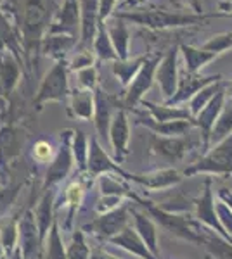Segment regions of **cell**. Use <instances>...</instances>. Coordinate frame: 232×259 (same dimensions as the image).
<instances>
[{"label": "cell", "instance_id": "obj_1", "mask_svg": "<svg viewBox=\"0 0 232 259\" xmlns=\"http://www.w3.org/2000/svg\"><path fill=\"white\" fill-rule=\"evenodd\" d=\"M49 7L45 0H24L23 16L19 23L21 45L24 49V56L37 54L42 49L47 30L50 26Z\"/></svg>", "mask_w": 232, "mask_h": 259}, {"label": "cell", "instance_id": "obj_2", "mask_svg": "<svg viewBox=\"0 0 232 259\" xmlns=\"http://www.w3.org/2000/svg\"><path fill=\"white\" fill-rule=\"evenodd\" d=\"M134 200L144 207L147 214L154 220V223L158 225V227H161L164 232H168L170 235L177 237V239H182V240L201 245L200 223H197L196 220L189 218V214H174V212H167V211L159 209L154 202L141 199V197H137V195H134Z\"/></svg>", "mask_w": 232, "mask_h": 259}, {"label": "cell", "instance_id": "obj_3", "mask_svg": "<svg viewBox=\"0 0 232 259\" xmlns=\"http://www.w3.org/2000/svg\"><path fill=\"white\" fill-rule=\"evenodd\" d=\"M121 19L132 21L136 24L146 26L149 30H168V28H180L191 26V24L203 23L210 16L205 14H179V12H167V11H137V12H115Z\"/></svg>", "mask_w": 232, "mask_h": 259}, {"label": "cell", "instance_id": "obj_4", "mask_svg": "<svg viewBox=\"0 0 232 259\" xmlns=\"http://www.w3.org/2000/svg\"><path fill=\"white\" fill-rule=\"evenodd\" d=\"M184 177L196 175H215V177H232V135L212 145L197 162H192L182 171Z\"/></svg>", "mask_w": 232, "mask_h": 259}, {"label": "cell", "instance_id": "obj_5", "mask_svg": "<svg viewBox=\"0 0 232 259\" xmlns=\"http://www.w3.org/2000/svg\"><path fill=\"white\" fill-rule=\"evenodd\" d=\"M68 69H70V62L66 59L56 61V64L45 74L39 90H37L35 95L37 106H42L45 102H59V100H64L66 97H70L71 90L68 83Z\"/></svg>", "mask_w": 232, "mask_h": 259}, {"label": "cell", "instance_id": "obj_6", "mask_svg": "<svg viewBox=\"0 0 232 259\" xmlns=\"http://www.w3.org/2000/svg\"><path fill=\"white\" fill-rule=\"evenodd\" d=\"M132 223V206L123 204L118 209L106 212V214H97L90 223H87L82 230L85 233H90L92 237H97L99 240H111L118 233Z\"/></svg>", "mask_w": 232, "mask_h": 259}, {"label": "cell", "instance_id": "obj_7", "mask_svg": "<svg viewBox=\"0 0 232 259\" xmlns=\"http://www.w3.org/2000/svg\"><path fill=\"white\" fill-rule=\"evenodd\" d=\"M73 133L75 130H64L61 132V145L57 147V152L54 156L52 162L49 164L47 173L44 178V185L42 189L47 190L52 189L54 185L61 183L62 180H66L70 177L71 169L75 166V157H73V150H71V140H73Z\"/></svg>", "mask_w": 232, "mask_h": 259}, {"label": "cell", "instance_id": "obj_8", "mask_svg": "<svg viewBox=\"0 0 232 259\" xmlns=\"http://www.w3.org/2000/svg\"><path fill=\"white\" fill-rule=\"evenodd\" d=\"M194 216H196V221L200 225H203L205 228L213 230L215 233L222 235L223 239L230 240L229 233L223 230L220 220H218V212H217V200H215V194L212 189V178L205 180L203 185V192L197 199H194Z\"/></svg>", "mask_w": 232, "mask_h": 259}, {"label": "cell", "instance_id": "obj_9", "mask_svg": "<svg viewBox=\"0 0 232 259\" xmlns=\"http://www.w3.org/2000/svg\"><path fill=\"white\" fill-rule=\"evenodd\" d=\"M192 149V142L189 137H151L149 152L151 156L164 164H174L180 162L187 156V152Z\"/></svg>", "mask_w": 232, "mask_h": 259}, {"label": "cell", "instance_id": "obj_10", "mask_svg": "<svg viewBox=\"0 0 232 259\" xmlns=\"http://www.w3.org/2000/svg\"><path fill=\"white\" fill-rule=\"evenodd\" d=\"M163 56H153L146 57L144 64H142L141 71L137 73V76L134 78V81L128 85L125 95V109H134L137 104H141L144 100L146 92L153 87V81L156 80V69H158L159 62H161Z\"/></svg>", "mask_w": 232, "mask_h": 259}, {"label": "cell", "instance_id": "obj_11", "mask_svg": "<svg viewBox=\"0 0 232 259\" xmlns=\"http://www.w3.org/2000/svg\"><path fill=\"white\" fill-rule=\"evenodd\" d=\"M87 173L92 178H99L101 175H118L130 182L132 173L125 171L120 166V162L113 159L111 156L103 149L101 142L95 139H90V150H88V162H87Z\"/></svg>", "mask_w": 232, "mask_h": 259}, {"label": "cell", "instance_id": "obj_12", "mask_svg": "<svg viewBox=\"0 0 232 259\" xmlns=\"http://www.w3.org/2000/svg\"><path fill=\"white\" fill-rule=\"evenodd\" d=\"M19 239H18V247L21 249L24 259H39L40 250L44 249L40 240V233L37 228L35 221V212L33 209H26L23 214L19 216Z\"/></svg>", "mask_w": 232, "mask_h": 259}, {"label": "cell", "instance_id": "obj_13", "mask_svg": "<svg viewBox=\"0 0 232 259\" xmlns=\"http://www.w3.org/2000/svg\"><path fill=\"white\" fill-rule=\"evenodd\" d=\"M179 50L180 49H170L167 54L163 56L161 62H159L158 69H156V81H158L159 89L164 100H170L175 95L177 87H179Z\"/></svg>", "mask_w": 232, "mask_h": 259}, {"label": "cell", "instance_id": "obj_14", "mask_svg": "<svg viewBox=\"0 0 232 259\" xmlns=\"http://www.w3.org/2000/svg\"><path fill=\"white\" fill-rule=\"evenodd\" d=\"M130 142V123L128 116H126L125 107H120L111 121V128H109V144H111L113 154L118 162H123L128 156Z\"/></svg>", "mask_w": 232, "mask_h": 259}, {"label": "cell", "instance_id": "obj_15", "mask_svg": "<svg viewBox=\"0 0 232 259\" xmlns=\"http://www.w3.org/2000/svg\"><path fill=\"white\" fill-rule=\"evenodd\" d=\"M80 28V0H64L56 14H54L47 35H71L77 36Z\"/></svg>", "mask_w": 232, "mask_h": 259}, {"label": "cell", "instance_id": "obj_16", "mask_svg": "<svg viewBox=\"0 0 232 259\" xmlns=\"http://www.w3.org/2000/svg\"><path fill=\"white\" fill-rule=\"evenodd\" d=\"M184 175L175 168H161L154 169L151 173H141V175H132L130 182L137 183V185L144 187L147 190L153 192H164L174 189L175 185H179L182 182Z\"/></svg>", "mask_w": 232, "mask_h": 259}, {"label": "cell", "instance_id": "obj_17", "mask_svg": "<svg viewBox=\"0 0 232 259\" xmlns=\"http://www.w3.org/2000/svg\"><path fill=\"white\" fill-rule=\"evenodd\" d=\"M220 81V76H201L200 73H189V71H180L179 76V87H177L175 95L168 102V106H179V104L189 102L194 95L200 90H203L205 87H208L210 83Z\"/></svg>", "mask_w": 232, "mask_h": 259}, {"label": "cell", "instance_id": "obj_18", "mask_svg": "<svg viewBox=\"0 0 232 259\" xmlns=\"http://www.w3.org/2000/svg\"><path fill=\"white\" fill-rule=\"evenodd\" d=\"M225 99H227L225 90L222 89L212 100H210L208 106L194 118V124H196V128L200 130V133H201V147L206 150L210 149V135H212V130L223 109Z\"/></svg>", "mask_w": 232, "mask_h": 259}, {"label": "cell", "instance_id": "obj_19", "mask_svg": "<svg viewBox=\"0 0 232 259\" xmlns=\"http://www.w3.org/2000/svg\"><path fill=\"white\" fill-rule=\"evenodd\" d=\"M97 28H99V0H80V50H85V47L94 44Z\"/></svg>", "mask_w": 232, "mask_h": 259}, {"label": "cell", "instance_id": "obj_20", "mask_svg": "<svg viewBox=\"0 0 232 259\" xmlns=\"http://www.w3.org/2000/svg\"><path fill=\"white\" fill-rule=\"evenodd\" d=\"M21 62L16 57L14 52L9 49H0V85H2V94L9 95L19 85L21 80Z\"/></svg>", "mask_w": 232, "mask_h": 259}, {"label": "cell", "instance_id": "obj_21", "mask_svg": "<svg viewBox=\"0 0 232 259\" xmlns=\"http://www.w3.org/2000/svg\"><path fill=\"white\" fill-rule=\"evenodd\" d=\"M56 195H57V192L54 189L44 190L39 204H37V207L33 209V212H35L37 228H39V233H40L42 245L45 244V239H47L50 228H52V225L56 223V218H54V211H56V204H54L56 202Z\"/></svg>", "mask_w": 232, "mask_h": 259}, {"label": "cell", "instance_id": "obj_22", "mask_svg": "<svg viewBox=\"0 0 232 259\" xmlns=\"http://www.w3.org/2000/svg\"><path fill=\"white\" fill-rule=\"evenodd\" d=\"M108 242L113 245H118V247L126 250V252L134 254V256H137L139 259H158L149 249H147L146 242L141 239V235L137 233V230L134 228L132 223H130L123 232L118 233L116 237H113V239Z\"/></svg>", "mask_w": 232, "mask_h": 259}, {"label": "cell", "instance_id": "obj_23", "mask_svg": "<svg viewBox=\"0 0 232 259\" xmlns=\"http://www.w3.org/2000/svg\"><path fill=\"white\" fill-rule=\"evenodd\" d=\"M70 116L78 121H90L95 111V95L92 90L75 89L70 94Z\"/></svg>", "mask_w": 232, "mask_h": 259}, {"label": "cell", "instance_id": "obj_24", "mask_svg": "<svg viewBox=\"0 0 232 259\" xmlns=\"http://www.w3.org/2000/svg\"><path fill=\"white\" fill-rule=\"evenodd\" d=\"M141 126H146L147 130L159 137H185L191 128H196L194 119H177V121H167V123H158L153 118H137L136 121Z\"/></svg>", "mask_w": 232, "mask_h": 259}, {"label": "cell", "instance_id": "obj_25", "mask_svg": "<svg viewBox=\"0 0 232 259\" xmlns=\"http://www.w3.org/2000/svg\"><path fill=\"white\" fill-rule=\"evenodd\" d=\"M132 220H134V228L137 230V233L141 235V239L146 242L147 249L159 259V242H158V227H156L154 220L151 218L147 212L137 211L136 207H132Z\"/></svg>", "mask_w": 232, "mask_h": 259}, {"label": "cell", "instance_id": "obj_26", "mask_svg": "<svg viewBox=\"0 0 232 259\" xmlns=\"http://www.w3.org/2000/svg\"><path fill=\"white\" fill-rule=\"evenodd\" d=\"M95 95V111H94V124L97 130V135L104 140H109V128H111V121H113V112H111V99L108 97L106 92H103L101 89L94 90Z\"/></svg>", "mask_w": 232, "mask_h": 259}, {"label": "cell", "instance_id": "obj_27", "mask_svg": "<svg viewBox=\"0 0 232 259\" xmlns=\"http://www.w3.org/2000/svg\"><path fill=\"white\" fill-rule=\"evenodd\" d=\"M109 38L113 41V47H115L118 54V61H126L130 59V35H128V28H126L125 19L113 16L106 21Z\"/></svg>", "mask_w": 232, "mask_h": 259}, {"label": "cell", "instance_id": "obj_28", "mask_svg": "<svg viewBox=\"0 0 232 259\" xmlns=\"http://www.w3.org/2000/svg\"><path fill=\"white\" fill-rule=\"evenodd\" d=\"M200 235H201V245L206 249L208 256L213 259H232V242L223 239L222 235L215 233L210 228H201L200 227Z\"/></svg>", "mask_w": 232, "mask_h": 259}, {"label": "cell", "instance_id": "obj_29", "mask_svg": "<svg viewBox=\"0 0 232 259\" xmlns=\"http://www.w3.org/2000/svg\"><path fill=\"white\" fill-rule=\"evenodd\" d=\"M73 47H77V36L71 35H45L42 41L40 52L45 56L56 57V59H66V54Z\"/></svg>", "mask_w": 232, "mask_h": 259}, {"label": "cell", "instance_id": "obj_30", "mask_svg": "<svg viewBox=\"0 0 232 259\" xmlns=\"http://www.w3.org/2000/svg\"><path fill=\"white\" fill-rule=\"evenodd\" d=\"M141 104L149 111V118H153L158 123H167V121H177V119H194L189 109H182V107L168 106V104L158 106V104L149 102V100H142Z\"/></svg>", "mask_w": 232, "mask_h": 259}, {"label": "cell", "instance_id": "obj_31", "mask_svg": "<svg viewBox=\"0 0 232 259\" xmlns=\"http://www.w3.org/2000/svg\"><path fill=\"white\" fill-rule=\"evenodd\" d=\"M83 197H85V183H83V178L73 180L71 183H68V187L64 189V204L68 207V216H66V223H64L66 230H71V223H73V218L77 214L78 207L82 206Z\"/></svg>", "mask_w": 232, "mask_h": 259}, {"label": "cell", "instance_id": "obj_32", "mask_svg": "<svg viewBox=\"0 0 232 259\" xmlns=\"http://www.w3.org/2000/svg\"><path fill=\"white\" fill-rule=\"evenodd\" d=\"M154 204L159 209H163L167 212H174V214H189L191 211H194V200L185 197L182 192L164 190L161 199H158Z\"/></svg>", "mask_w": 232, "mask_h": 259}, {"label": "cell", "instance_id": "obj_33", "mask_svg": "<svg viewBox=\"0 0 232 259\" xmlns=\"http://www.w3.org/2000/svg\"><path fill=\"white\" fill-rule=\"evenodd\" d=\"M0 49H9L16 54V57L23 62V54H21V36L16 26L11 23L7 14L0 9Z\"/></svg>", "mask_w": 232, "mask_h": 259}, {"label": "cell", "instance_id": "obj_34", "mask_svg": "<svg viewBox=\"0 0 232 259\" xmlns=\"http://www.w3.org/2000/svg\"><path fill=\"white\" fill-rule=\"evenodd\" d=\"M125 178L118 177V175H101L97 178V187H99L101 194L103 195H118V197H125V199H134V192L126 185V182H123Z\"/></svg>", "mask_w": 232, "mask_h": 259}, {"label": "cell", "instance_id": "obj_35", "mask_svg": "<svg viewBox=\"0 0 232 259\" xmlns=\"http://www.w3.org/2000/svg\"><path fill=\"white\" fill-rule=\"evenodd\" d=\"M179 49L182 50V56L185 61V71H189V73H200L210 61H213L217 57V54L208 52L205 49H194L191 45H185V44L180 45Z\"/></svg>", "mask_w": 232, "mask_h": 259}, {"label": "cell", "instance_id": "obj_36", "mask_svg": "<svg viewBox=\"0 0 232 259\" xmlns=\"http://www.w3.org/2000/svg\"><path fill=\"white\" fill-rule=\"evenodd\" d=\"M232 135V97L225 99V104H223V109L218 116L217 123L212 130V135H210V147L212 145H217L218 142H222L223 139Z\"/></svg>", "mask_w": 232, "mask_h": 259}, {"label": "cell", "instance_id": "obj_37", "mask_svg": "<svg viewBox=\"0 0 232 259\" xmlns=\"http://www.w3.org/2000/svg\"><path fill=\"white\" fill-rule=\"evenodd\" d=\"M146 57H137V59L130 61H115L111 66L113 69V74L120 80V85L125 87V89H128V85L134 81V78L137 76V73L141 71L142 64H144Z\"/></svg>", "mask_w": 232, "mask_h": 259}, {"label": "cell", "instance_id": "obj_38", "mask_svg": "<svg viewBox=\"0 0 232 259\" xmlns=\"http://www.w3.org/2000/svg\"><path fill=\"white\" fill-rule=\"evenodd\" d=\"M94 54L101 61H118V54L115 47H113L111 38H109L106 23H99V28H97V35L94 40Z\"/></svg>", "mask_w": 232, "mask_h": 259}, {"label": "cell", "instance_id": "obj_39", "mask_svg": "<svg viewBox=\"0 0 232 259\" xmlns=\"http://www.w3.org/2000/svg\"><path fill=\"white\" fill-rule=\"evenodd\" d=\"M44 247H45V257L47 259H68V252H66L64 242H62L61 228H59L57 220L52 225V228H50Z\"/></svg>", "mask_w": 232, "mask_h": 259}, {"label": "cell", "instance_id": "obj_40", "mask_svg": "<svg viewBox=\"0 0 232 259\" xmlns=\"http://www.w3.org/2000/svg\"><path fill=\"white\" fill-rule=\"evenodd\" d=\"M19 218H6L0 221V244H2L6 254H11L12 250L18 247L19 239V228H18Z\"/></svg>", "mask_w": 232, "mask_h": 259}, {"label": "cell", "instance_id": "obj_41", "mask_svg": "<svg viewBox=\"0 0 232 259\" xmlns=\"http://www.w3.org/2000/svg\"><path fill=\"white\" fill-rule=\"evenodd\" d=\"M71 150H73L75 164L82 171H87V162H88V150H90V142L87 140L85 133L82 130H75L73 140H71Z\"/></svg>", "mask_w": 232, "mask_h": 259}, {"label": "cell", "instance_id": "obj_42", "mask_svg": "<svg viewBox=\"0 0 232 259\" xmlns=\"http://www.w3.org/2000/svg\"><path fill=\"white\" fill-rule=\"evenodd\" d=\"M220 90H222V83L215 81V83H210L208 87H205L203 90L197 92V94L189 100V112H191L192 118H196V116L208 106L210 100H212Z\"/></svg>", "mask_w": 232, "mask_h": 259}, {"label": "cell", "instance_id": "obj_43", "mask_svg": "<svg viewBox=\"0 0 232 259\" xmlns=\"http://www.w3.org/2000/svg\"><path fill=\"white\" fill-rule=\"evenodd\" d=\"M66 252H68V259H90L92 249L85 239L83 230H75L70 245L66 247Z\"/></svg>", "mask_w": 232, "mask_h": 259}, {"label": "cell", "instance_id": "obj_44", "mask_svg": "<svg viewBox=\"0 0 232 259\" xmlns=\"http://www.w3.org/2000/svg\"><path fill=\"white\" fill-rule=\"evenodd\" d=\"M57 149L54 147L50 142L47 140H39L35 142V145H33V159H35L39 164H45V162H52L54 156H56Z\"/></svg>", "mask_w": 232, "mask_h": 259}, {"label": "cell", "instance_id": "obj_45", "mask_svg": "<svg viewBox=\"0 0 232 259\" xmlns=\"http://www.w3.org/2000/svg\"><path fill=\"white\" fill-rule=\"evenodd\" d=\"M230 47H232V33H222V35L212 36V38L203 45L205 50L217 54V56L222 52H225V50L230 49Z\"/></svg>", "mask_w": 232, "mask_h": 259}, {"label": "cell", "instance_id": "obj_46", "mask_svg": "<svg viewBox=\"0 0 232 259\" xmlns=\"http://www.w3.org/2000/svg\"><path fill=\"white\" fill-rule=\"evenodd\" d=\"M123 204H126L125 197H118V195H101V199L95 204V211L97 214H106L121 207Z\"/></svg>", "mask_w": 232, "mask_h": 259}, {"label": "cell", "instance_id": "obj_47", "mask_svg": "<svg viewBox=\"0 0 232 259\" xmlns=\"http://www.w3.org/2000/svg\"><path fill=\"white\" fill-rule=\"evenodd\" d=\"M77 76H78L80 89L92 90V92L97 89V69L94 68V66L77 71Z\"/></svg>", "mask_w": 232, "mask_h": 259}, {"label": "cell", "instance_id": "obj_48", "mask_svg": "<svg viewBox=\"0 0 232 259\" xmlns=\"http://www.w3.org/2000/svg\"><path fill=\"white\" fill-rule=\"evenodd\" d=\"M19 189H21V185L0 189V218H4V214H6L7 209L11 207V204L14 202L16 197H18Z\"/></svg>", "mask_w": 232, "mask_h": 259}, {"label": "cell", "instance_id": "obj_49", "mask_svg": "<svg viewBox=\"0 0 232 259\" xmlns=\"http://www.w3.org/2000/svg\"><path fill=\"white\" fill-rule=\"evenodd\" d=\"M90 66H94V56L88 50H78L77 56L70 61V69L75 71V73L80 69L90 68Z\"/></svg>", "mask_w": 232, "mask_h": 259}, {"label": "cell", "instance_id": "obj_50", "mask_svg": "<svg viewBox=\"0 0 232 259\" xmlns=\"http://www.w3.org/2000/svg\"><path fill=\"white\" fill-rule=\"evenodd\" d=\"M217 212H218V220H220L223 230L229 233V237L232 239V211L222 202V200L217 199Z\"/></svg>", "mask_w": 232, "mask_h": 259}, {"label": "cell", "instance_id": "obj_51", "mask_svg": "<svg viewBox=\"0 0 232 259\" xmlns=\"http://www.w3.org/2000/svg\"><path fill=\"white\" fill-rule=\"evenodd\" d=\"M118 0H99V23H106L115 14Z\"/></svg>", "mask_w": 232, "mask_h": 259}, {"label": "cell", "instance_id": "obj_52", "mask_svg": "<svg viewBox=\"0 0 232 259\" xmlns=\"http://www.w3.org/2000/svg\"><path fill=\"white\" fill-rule=\"evenodd\" d=\"M90 259H125V257L115 256V254H111L109 250H106L104 247H101V245H95V247H92Z\"/></svg>", "mask_w": 232, "mask_h": 259}, {"label": "cell", "instance_id": "obj_53", "mask_svg": "<svg viewBox=\"0 0 232 259\" xmlns=\"http://www.w3.org/2000/svg\"><path fill=\"white\" fill-rule=\"evenodd\" d=\"M179 4H182L184 7H189L192 11V14H203V4L201 0H177Z\"/></svg>", "mask_w": 232, "mask_h": 259}, {"label": "cell", "instance_id": "obj_54", "mask_svg": "<svg viewBox=\"0 0 232 259\" xmlns=\"http://www.w3.org/2000/svg\"><path fill=\"white\" fill-rule=\"evenodd\" d=\"M217 199L222 200V202L232 211V190L230 189H220L217 192Z\"/></svg>", "mask_w": 232, "mask_h": 259}, {"label": "cell", "instance_id": "obj_55", "mask_svg": "<svg viewBox=\"0 0 232 259\" xmlns=\"http://www.w3.org/2000/svg\"><path fill=\"white\" fill-rule=\"evenodd\" d=\"M7 109H9V100H7L6 95L0 94V114H6Z\"/></svg>", "mask_w": 232, "mask_h": 259}, {"label": "cell", "instance_id": "obj_56", "mask_svg": "<svg viewBox=\"0 0 232 259\" xmlns=\"http://www.w3.org/2000/svg\"><path fill=\"white\" fill-rule=\"evenodd\" d=\"M7 256H9V259H24L23 254H21V249L19 247H16L11 254H7Z\"/></svg>", "mask_w": 232, "mask_h": 259}, {"label": "cell", "instance_id": "obj_57", "mask_svg": "<svg viewBox=\"0 0 232 259\" xmlns=\"http://www.w3.org/2000/svg\"><path fill=\"white\" fill-rule=\"evenodd\" d=\"M220 9L227 11V12H232V2H220Z\"/></svg>", "mask_w": 232, "mask_h": 259}, {"label": "cell", "instance_id": "obj_58", "mask_svg": "<svg viewBox=\"0 0 232 259\" xmlns=\"http://www.w3.org/2000/svg\"><path fill=\"white\" fill-rule=\"evenodd\" d=\"M2 119H4V114H0V126H4V124H2Z\"/></svg>", "mask_w": 232, "mask_h": 259}, {"label": "cell", "instance_id": "obj_59", "mask_svg": "<svg viewBox=\"0 0 232 259\" xmlns=\"http://www.w3.org/2000/svg\"><path fill=\"white\" fill-rule=\"evenodd\" d=\"M2 259H9V256H7V254H6V256H4Z\"/></svg>", "mask_w": 232, "mask_h": 259}, {"label": "cell", "instance_id": "obj_60", "mask_svg": "<svg viewBox=\"0 0 232 259\" xmlns=\"http://www.w3.org/2000/svg\"><path fill=\"white\" fill-rule=\"evenodd\" d=\"M0 94H2V85H0ZM4 95V94H2Z\"/></svg>", "mask_w": 232, "mask_h": 259}, {"label": "cell", "instance_id": "obj_61", "mask_svg": "<svg viewBox=\"0 0 232 259\" xmlns=\"http://www.w3.org/2000/svg\"><path fill=\"white\" fill-rule=\"evenodd\" d=\"M206 259H208V257H206Z\"/></svg>", "mask_w": 232, "mask_h": 259}]
</instances>
